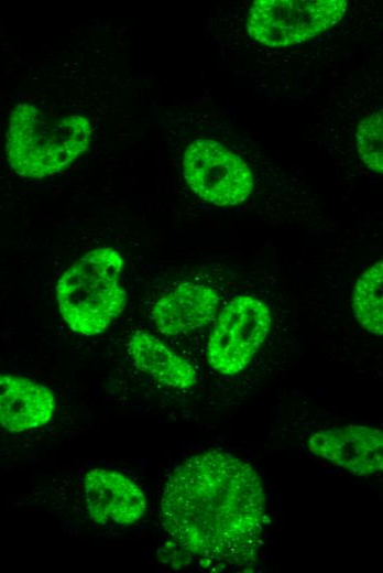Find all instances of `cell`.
<instances>
[{
  "label": "cell",
  "mask_w": 383,
  "mask_h": 573,
  "mask_svg": "<svg viewBox=\"0 0 383 573\" xmlns=\"http://www.w3.org/2000/svg\"><path fill=\"white\" fill-rule=\"evenodd\" d=\"M347 6L346 0H258L249 10L248 31L267 46L298 44L333 26Z\"/></svg>",
  "instance_id": "277c9868"
},
{
  "label": "cell",
  "mask_w": 383,
  "mask_h": 573,
  "mask_svg": "<svg viewBox=\"0 0 383 573\" xmlns=\"http://www.w3.org/2000/svg\"><path fill=\"white\" fill-rule=\"evenodd\" d=\"M123 258L110 247L83 255L59 278L56 298L61 315L76 334L105 332L123 312L127 292L120 282Z\"/></svg>",
  "instance_id": "3957f363"
},
{
  "label": "cell",
  "mask_w": 383,
  "mask_h": 573,
  "mask_svg": "<svg viewBox=\"0 0 383 573\" xmlns=\"http://www.w3.org/2000/svg\"><path fill=\"white\" fill-rule=\"evenodd\" d=\"M56 403L50 388L30 378L0 374V428L25 432L46 425Z\"/></svg>",
  "instance_id": "30bf717a"
},
{
  "label": "cell",
  "mask_w": 383,
  "mask_h": 573,
  "mask_svg": "<svg viewBox=\"0 0 383 573\" xmlns=\"http://www.w3.org/2000/svg\"><path fill=\"white\" fill-rule=\"evenodd\" d=\"M382 141V110H376L359 122L355 129V142L363 163L377 174L383 172Z\"/></svg>",
  "instance_id": "4fadbf2b"
},
{
  "label": "cell",
  "mask_w": 383,
  "mask_h": 573,
  "mask_svg": "<svg viewBox=\"0 0 383 573\" xmlns=\"http://www.w3.org/2000/svg\"><path fill=\"white\" fill-rule=\"evenodd\" d=\"M83 488L88 515L98 525L130 526L145 513L144 493L120 472L92 468L86 473Z\"/></svg>",
  "instance_id": "52a82bcc"
},
{
  "label": "cell",
  "mask_w": 383,
  "mask_h": 573,
  "mask_svg": "<svg viewBox=\"0 0 383 573\" xmlns=\"http://www.w3.org/2000/svg\"><path fill=\"white\" fill-rule=\"evenodd\" d=\"M309 451L358 475L369 476L383 469V433L364 425H344L317 431L308 440Z\"/></svg>",
  "instance_id": "ba28073f"
},
{
  "label": "cell",
  "mask_w": 383,
  "mask_h": 573,
  "mask_svg": "<svg viewBox=\"0 0 383 573\" xmlns=\"http://www.w3.org/2000/svg\"><path fill=\"white\" fill-rule=\"evenodd\" d=\"M160 515L178 548L218 570L254 562L267 525L260 476L241 458L218 450L194 455L174 469Z\"/></svg>",
  "instance_id": "6da1fadb"
},
{
  "label": "cell",
  "mask_w": 383,
  "mask_h": 573,
  "mask_svg": "<svg viewBox=\"0 0 383 573\" xmlns=\"http://www.w3.org/2000/svg\"><path fill=\"white\" fill-rule=\"evenodd\" d=\"M219 302L214 289L183 282L156 301L152 309V320L164 335L188 334L216 317Z\"/></svg>",
  "instance_id": "9c48e42d"
},
{
  "label": "cell",
  "mask_w": 383,
  "mask_h": 573,
  "mask_svg": "<svg viewBox=\"0 0 383 573\" xmlns=\"http://www.w3.org/2000/svg\"><path fill=\"white\" fill-rule=\"evenodd\" d=\"M271 321L263 301L248 295L232 299L221 310L208 340L210 367L222 375L244 369L265 340Z\"/></svg>",
  "instance_id": "5b68a950"
},
{
  "label": "cell",
  "mask_w": 383,
  "mask_h": 573,
  "mask_svg": "<svg viewBox=\"0 0 383 573\" xmlns=\"http://www.w3.org/2000/svg\"><path fill=\"white\" fill-rule=\"evenodd\" d=\"M91 134L92 126L84 116H48L30 102H20L9 119L7 158L17 174L44 179L83 154Z\"/></svg>",
  "instance_id": "7a4b0ae2"
},
{
  "label": "cell",
  "mask_w": 383,
  "mask_h": 573,
  "mask_svg": "<svg viewBox=\"0 0 383 573\" xmlns=\"http://www.w3.org/2000/svg\"><path fill=\"white\" fill-rule=\"evenodd\" d=\"M383 263L375 262L358 279L352 296L357 321L370 333L383 334Z\"/></svg>",
  "instance_id": "7c38bea8"
},
{
  "label": "cell",
  "mask_w": 383,
  "mask_h": 573,
  "mask_svg": "<svg viewBox=\"0 0 383 573\" xmlns=\"http://www.w3.org/2000/svg\"><path fill=\"white\" fill-rule=\"evenodd\" d=\"M133 365L157 382L176 389H188L197 381L194 367L154 335L135 331L128 340Z\"/></svg>",
  "instance_id": "8fae6325"
},
{
  "label": "cell",
  "mask_w": 383,
  "mask_h": 573,
  "mask_svg": "<svg viewBox=\"0 0 383 573\" xmlns=\"http://www.w3.org/2000/svg\"><path fill=\"white\" fill-rule=\"evenodd\" d=\"M183 172L193 192L217 206L237 205L253 188V175L245 162L209 139H197L187 147Z\"/></svg>",
  "instance_id": "8992f818"
}]
</instances>
